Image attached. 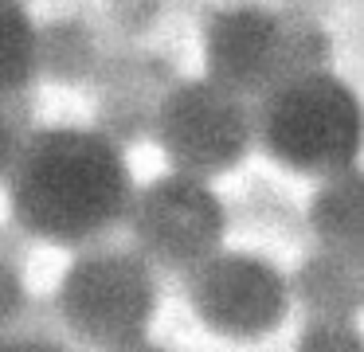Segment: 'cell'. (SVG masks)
<instances>
[{
    "mask_svg": "<svg viewBox=\"0 0 364 352\" xmlns=\"http://www.w3.org/2000/svg\"><path fill=\"white\" fill-rule=\"evenodd\" d=\"M298 67H314L301 55V36L262 4H228L204 20V78L239 98H259L270 82Z\"/></svg>",
    "mask_w": 364,
    "mask_h": 352,
    "instance_id": "7",
    "label": "cell"
},
{
    "mask_svg": "<svg viewBox=\"0 0 364 352\" xmlns=\"http://www.w3.org/2000/svg\"><path fill=\"white\" fill-rule=\"evenodd\" d=\"M98 70V43L87 23L55 20L40 28V78L51 82H82Z\"/></svg>",
    "mask_w": 364,
    "mask_h": 352,
    "instance_id": "11",
    "label": "cell"
},
{
    "mask_svg": "<svg viewBox=\"0 0 364 352\" xmlns=\"http://www.w3.org/2000/svg\"><path fill=\"white\" fill-rule=\"evenodd\" d=\"M24 313H28L24 274H20V266L0 250V336L16 333L20 321H24Z\"/></svg>",
    "mask_w": 364,
    "mask_h": 352,
    "instance_id": "13",
    "label": "cell"
},
{
    "mask_svg": "<svg viewBox=\"0 0 364 352\" xmlns=\"http://www.w3.org/2000/svg\"><path fill=\"white\" fill-rule=\"evenodd\" d=\"M161 309V282L149 262L129 247L75 250L55 286V317L75 344L90 352H114L149 336Z\"/></svg>",
    "mask_w": 364,
    "mask_h": 352,
    "instance_id": "3",
    "label": "cell"
},
{
    "mask_svg": "<svg viewBox=\"0 0 364 352\" xmlns=\"http://www.w3.org/2000/svg\"><path fill=\"white\" fill-rule=\"evenodd\" d=\"M40 82V23L24 0H0V102H20Z\"/></svg>",
    "mask_w": 364,
    "mask_h": 352,
    "instance_id": "10",
    "label": "cell"
},
{
    "mask_svg": "<svg viewBox=\"0 0 364 352\" xmlns=\"http://www.w3.org/2000/svg\"><path fill=\"white\" fill-rule=\"evenodd\" d=\"M20 137H24V125H20L16 110H12L9 102H0V180L9 172V161H12V153H16Z\"/></svg>",
    "mask_w": 364,
    "mask_h": 352,
    "instance_id": "15",
    "label": "cell"
},
{
    "mask_svg": "<svg viewBox=\"0 0 364 352\" xmlns=\"http://www.w3.org/2000/svg\"><path fill=\"white\" fill-rule=\"evenodd\" d=\"M309 235L321 250H337L348 258H364V176L360 169H345L321 176L306 203Z\"/></svg>",
    "mask_w": 364,
    "mask_h": 352,
    "instance_id": "9",
    "label": "cell"
},
{
    "mask_svg": "<svg viewBox=\"0 0 364 352\" xmlns=\"http://www.w3.org/2000/svg\"><path fill=\"white\" fill-rule=\"evenodd\" d=\"M294 352H364L356 321H306Z\"/></svg>",
    "mask_w": 364,
    "mask_h": 352,
    "instance_id": "12",
    "label": "cell"
},
{
    "mask_svg": "<svg viewBox=\"0 0 364 352\" xmlns=\"http://www.w3.org/2000/svg\"><path fill=\"white\" fill-rule=\"evenodd\" d=\"M251 137L278 169L321 180L356 169L364 110L356 90L329 67H298L251 102Z\"/></svg>",
    "mask_w": 364,
    "mask_h": 352,
    "instance_id": "2",
    "label": "cell"
},
{
    "mask_svg": "<svg viewBox=\"0 0 364 352\" xmlns=\"http://www.w3.org/2000/svg\"><path fill=\"white\" fill-rule=\"evenodd\" d=\"M0 352H75V348L48 333H20L16 329V333L0 336Z\"/></svg>",
    "mask_w": 364,
    "mask_h": 352,
    "instance_id": "14",
    "label": "cell"
},
{
    "mask_svg": "<svg viewBox=\"0 0 364 352\" xmlns=\"http://www.w3.org/2000/svg\"><path fill=\"white\" fill-rule=\"evenodd\" d=\"M114 352H173V348H165V344H161V341H153V336H141V341L122 344V348H114Z\"/></svg>",
    "mask_w": 364,
    "mask_h": 352,
    "instance_id": "16",
    "label": "cell"
},
{
    "mask_svg": "<svg viewBox=\"0 0 364 352\" xmlns=\"http://www.w3.org/2000/svg\"><path fill=\"white\" fill-rule=\"evenodd\" d=\"M181 286L200 325L235 344L278 333L294 309L286 270L255 250L220 247L204 262L184 270Z\"/></svg>",
    "mask_w": 364,
    "mask_h": 352,
    "instance_id": "6",
    "label": "cell"
},
{
    "mask_svg": "<svg viewBox=\"0 0 364 352\" xmlns=\"http://www.w3.org/2000/svg\"><path fill=\"white\" fill-rule=\"evenodd\" d=\"M149 133L168 161V172L215 180L239 169L251 153V102L204 75L181 78L161 90Z\"/></svg>",
    "mask_w": 364,
    "mask_h": 352,
    "instance_id": "4",
    "label": "cell"
},
{
    "mask_svg": "<svg viewBox=\"0 0 364 352\" xmlns=\"http://www.w3.org/2000/svg\"><path fill=\"white\" fill-rule=\"evenodd\" d=\"M0 184L28 239L82 250L122 227L137 180L118 141L95 125L59 122L24 129Z\"/></svg>",
    "mask_w": 364,
    "mask_h": 352,
    "instance_id": "1",
    "label": "cell"
},
{
    "mask_svg": "<svg viewBox=\"0 0 364 352\" xmlns=\"http://www.w3.org/2000/svg\"><path fill=\"white\" fill-rule=\"evenodd\" d=\"M290 282V305H301L306 321H356L364 305V270L360 258L337 250H309Z\"/></svg>",
    "mask_w": 364,
    "mask_h": 352,
    "instance_id": "8",
    "label": "cell"
},
{
    "mask_svg": "<svg viewBox=\"0 0 364 352\" xmlns=\"http://www.w3.org/2000/svg\"><path fill=\"white\" fill-rule=\"evenodd\" d=\"M122 227L129 231L134 255L157 274H184L223 247L228 239V203L212 180L184 172L134 184Z\"/></svg>",
    "mask_w": 364,
    "mask_h": 352,
    "instance_id": "5",
    "label": "cell"
}]
</instances>
